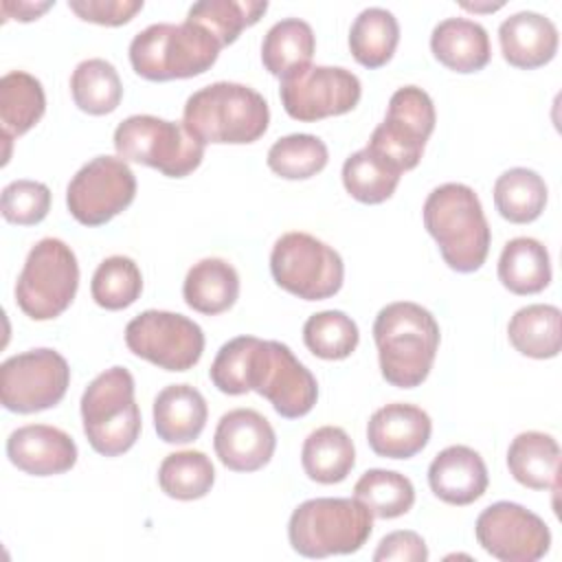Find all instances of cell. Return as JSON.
<instances>
[{
    "label": "cell",
    "instance_id": "obj_35",
    "mask_svg": "<svg viewBox=\"0 0 562 562\" xmlns=\"http://www.w3.org/2000/svg\"><path fill=\"white\" fill-rule=\"evenodd\" d=\"M400 178L402 173L369 147L353 151L342 165V184L347 193L362 204H380L389 200L395 193Z\"/></svg>",
    "mask_w": 562,
    "mask_h": 562
},
{
    "label": "cell",
    "instance_id": "obj_25",
    "mask_svg": "<svg viewBox=\"0 0 562 562\" xmlns=\"http://www.w3.org/2000/svg\"><path fill=\"white\" fill-rule=\"evenodd\" d=\"M512 476L529 490H555L560 472V446L549 432L525 430L507 448Z\"/></svg>",
    "mask_w": 562,
    "mask_h": 562
},
{
    "label": "cell",
    "instance_id": "obj_42",
    "mask_svg": "<svg viewBox=\"0 0 562 562\" xmlns=\"http://www.w3.org/2000/svg\"><path fill=\"white\" fill-rule=\"evenodd\" d=\"M2 217L18 226L40 224L50 209V189L37 180H13L2 189Z\"/></svg>",
    "mask_w": 562,
    "mask_h": 562
},
{
    "label": "cell",
    "instance_id": "obj_22",
    "mask_svg": "<svg viewBox=\"0 0 562 562\" xmlns=\"http://www.w3.org/2000/svg\"><path fill=\"white\" fill-rule=\"evenodd\" d=\"M430 50L446 68L468 75L487 66L490 35L483 24L468 18H446L430 33Z\"/></svg>",
    "mask_w": 562,
    "mask_h": 562
},
{
    "label": "cell",
    "instance_id": "obj_33",
    "mask_svg": "<svg viewBox=\"0 0 562 562\" xmlns=\"http://www.w3.org/2000/svg\"><path fill=\"white\" fill-rule=\"evenodd\" d=\"M70 94L75 105L92 116L110 114L123 99V83L116 68L101 59H83L70 77Z\"/></svg>",
    "mask_w": 562,
    "mask_h": 562
},
{
    "label": "cell",
    "instance_id": "obj_18",
    "mask_svg": "<svg viewBox=\"0 0 562 562\" xmlns=\"http://www.w3.org/2000/svg\"><path fill=\"white\" fill-rule=\"evenodd\" d=\"M432 422L415 404L393 402L378 408L367 424L369 448L384 459H411L430 441Z\"/></svg>",
    "mask_w": 562,
    "mask_h": 562
},
{
    "label": "cell",
    "instance_id": "obj_45",
    "mask_svg": "<svg viewBox=\"0 0 562 562\" xmlns=\"http://www.w3.org/2000/svg\"><path fill=\"white\" fill-rule=\"evenodd\" d=\"M55 2H11V0H4L2 2V15L4 20L13 18V20H20V22H31V20H37L42 13H46Z\"/></svg>",
    "mask_w": 562,
    "mask_h": 562
},
{
    "label": "cell",
    "instance_id": "obj_2",
    "mask_svg": "<svg viewBox=\"0 0 562 562\" xmlns=\"http://www.w3.org/2000/svg\"><path fill=\"white\" fill-rule=\"evenodd\" d=\"M422 215L448 268L474 272L485 263L492 231L472 187L461 182L435 187L424 202Z\"/></svg>",
    "mask_w": 562,
    "mask_h": 562
},
{
    "label": "cell",
    "instance_id": "obj_21",
    "mask_svg": "<svg viewBox=\"0 0 562 562\" xmlns=\"http://www.w3.org/2000/svg\"><path fill=\"white\" fill-rule=\"evenodd\" d=\"M501 53L509 66L531 70L549 64L558 53L555 24L536 11H518L498 26Z\"/></svg>",
    "mask_w": 562,
    "mask_h": 562
},
{
    "label": "cell",
    "instance_id": "obj_16",
    "mask_svg": "<svg viewBox=\"0 0 562 562\" xmlns=\"http://www.w3.org/2000/svg\"><path fill=\"white\" fill-rule=\"evenodd\" d=\"M474 533L483 551L501 562H536L551 547L547 522L512 501L487 505L474 522Z\"/></svg>",
    "mask_w": 562,
    "mask_h": 562
},
{
    "label": "cell",
    "instance_id": "obj_20",
    "mask_svg": "<svg viewBox=\"0 0 562 562\" xmlns=\"http://www.w3.org/2000/svg\"><path fill=\"white\" fill-rule=\"evenodd\" d=\"M487 483L485 461L470 446H448L428 465V485L448 505L463 507L479 501Z\"/></svg>",
    "mask_w": 562,
    "mask_h": 562
},
{
    "label": "cell",
    "instance_id": "obj_44",
    "mask_svg": "<svg viewBox=\"0 0 562 562\" xmlns=\"http://www.w3.org/2000/svg\"><path fill=\"white\" fill-rule=\"evenodd\" d=\"M375 562H384V560H397V562H426L428 560V547L424 542V538L417 531L411 529H400V531H391L386 533L375 553H373Z\"/></svg>",
    "mask_w": 562,
    "mask_h": 562
},
{
    "label": "cell",
    "instance_id": "obj_4",
    "mask_svg": "<svg viewBox=\"0 0 562 562\" xmlns=\"http://www.w3.org/2000/svg\"><path fill=\"white\" fill-rule=\"evenodd\" d=\"M220 42L202 26L184 20L180 24H149L130 42L134 72L149 81L189 79L206 72L220 57Z\"/></svg>",
    "mask_w": 562,
    "mask_h": 562
},
{
    "label": "cell",
    "instance_id": "obj_26",
    "mask_svg": "<svg viewBox=\"0 0 562 562\" xmlns=\"http://www.w3.org/2000/svg\"><path fill=\"white\" fill-rule=\"evenodd\" d=\"M301 465L305 474L323 485L340 483L356 465V448L340 426H321L312 430L301 448Z\"/></svg>",
    "mask_w": 562,
    "mask_h": 562
},
{
    "label": "cell",
    "instance_id": "obj_9",
    "mask_svg": "<svg viewBox=\"0 0 562 562\" xmlns=\"http://www.w3.org/2000/svg\"><path fill=\"white\" fill-rule=\"evenodd\" d=\"M270 272L279 288L303 301H323L338 294L345 279L340 255L301 231L285 233L274 241Z\"/></svg>",
    "mask_w": 562,
    "mask_h": 562
},
{
    "label": "cell",
    "instance_id": "obj_27",
    "mask_svg": "<svg viewBox=\"0 0 562 562\" xmlns=\"http://www.w3.org/2000/svg\"><path fill=\"white\" fill-rule=\"evenodd\" d=\"M498 281L518 296L538 294L551 283V259L533 237L509 239L498 257Z\"/></svg>",
    "mask_w": 562,
    "mask_h": 562
},
{
    "label": "cell",
    "instance_id": "obj_29",
    "mask_svg": "<svg viewBox=\"0 0 562 562\" xmlns=\"http://www.w3.org/2000/svg\"><path fill=\"white\" fill-rule=\"evenodd\" d=\"M316 50V37L312 26L299 18H285L274 22L261 42L263 68L274 77H285L307 66Z\"/></svg>",
    "mask_w": 562,
    "mask_h": 562
},
{
    "label": "cell",
    "instance_id": "obj_6",
    "mask_svg": "<svg viewBox=\"0 0 562 562\" xmlns=\"http://www.w3.org/2000/svg\"><path fill=\"white\" fill-rule=\"evenodd\" d=\"M83 432L103 457L127 452L140 435V408L134 400V378L125 367L99 373L81 395Z\"/></svg>",
    "mask_w": 562,
    "mask_h": 562
},
{
    "label": "cell",
    "instance_id": "obj_38",
    "mask_svg": "<svg viewBox=\"0 0 562 562\" xmlns=\"http://www.w3.org/2000/svg\"><path fill=\"white\" fill-rule=\"evenodd\" d=\"M90 292L99 307L112 312L125 310L132 303H136V299L143 292L140 268L134 259L125 255H112L97 266Z\"/></svg>",
    "mask_w": 562,
    "mask_h": 562
},
{
    "label": "cell",
    "instance_id": "obj_13",
    "mask_svg": "<svg viewBox=\"0 0 562 562\" xmlns=\"http://www.w3.org/2000/svg\"><path fill=\"white\" fill-rule=\"evenodd\" d=\"M136 198V176L119 156L88 160L66 187L68 213L83 226H101Z\"/></svg>",
    "mask_w": 562,
    "mask_h": 562
},
{
    "label": "cell",
    "instance_id": "obj_10",
    "mask_svg": "<svg viewBox=\"0 0 562 562\" xmlns=\"http://www.w3.org/2000/svg\"><path fill=\"white\" fill-rule=\"evenodd\" d=\"M437 123L432 99L417 86L397 88L386 108L384 121L373 130L367 147L393 165L400 173L419 165Z\"/></svg>",
    "mask_w": 562,
    "mask_h": 562
},
{
    "label": "cell",
    "instance_id": "obj_30",
    "mask_svg": "<svg viewBox=\"0 0 562 562\" xmlns=\"http://www.w3.org/2000/svg\"><path fill=\"white\" fill-rule=\"evenodd\" d=\"M547 182L538 171L527 167H512L494 182L496 211L512 224H529L538 220L547 206Z\"/></svg>",
    "mask_w": 562,
    "mask_h": 562
},
{
    "label": "cell",
    "instance_id": "obj_14",
    "mask_svg": "<svg viewBox=\"0 0 562 562\" xmlns=\"http://www.w3.org/2000/svg\"><path fill=\"white\" fill-rule=\"evenodd\" d=\"M362 94L360 79L342 66H303L279 83L283 110L303 123L351 112Z\"/></svg>",
    "mask_w": 562,
    "mask_h": 562
},
{
    "label": "cell",
    "instance_id": "obj_8",
    "mask_svg": "<svg viewBox=\"0 0 562 562\" xmlns=\"http://www.w3.org/2000/svg\"><path fill=\"white\" fill-rule=\"evenodd\" d=\"M79 288V263L72 248L57 239H40L26 255L15 283V303L33 321L64 314Z\"/></svg>",
    "mask_w": 562,
    "mask_h": 562
},
{
    "label": "cell",
    "instance_id": "obj_24",
    "mask_svg": "<svg viewBox=\"0 0 562 562\" xmlns=\"http://www.w3.org/2000/svg\"><path fill=\"white\" fill-rule=\"evenodd\" d=\"M182 296L184 303L200 314H222L231 310L239 296V274L226 259H200L184 277Z\"/></svg>",
    "mask_w": 562,
    "mask_h": 562
},
{
    "label": "cell",
    "instance_id": "obj_7",
    "mask_svg": "<svg viewBox=\"0 0 562 562\" xmlns=\"http://www.w3.org/2000/svg\"><path fill=\"white\" fill-rule=\"evenodd\" d=\"M114 149L125 162L147 165L167 178L193 173L204 158V145L182 123L154 114H132L121 121L114 130Z\"/></svg>",
    "mask_w": 562,
    "mask_h": 562
},
{
    "label": "cell",
    "instance_id": "obj_43",
    "mask_svg": "<svg viewBox=\"0 0 562 562\" xmlns=\"http://www.w3.org/2000/svg\"><path fill=\"white\" fill-rule=\"evenodd\" d=\"M143 0H70L68 9L86 22L101 26L127 24L140 9Z\"/></svg>",
    "mask_w": 562,
    "mask_h": 562
},
{
    "label": "cell",
    "instance_id": "obj_28",
    "mask_svg": "<svg viewBox=\"0 0 562 562\" xmlns=\"http://www.w3.org/2000/svg\"><path fill=\"white\" fill-rule=\"evenodd\" d=\"M560 316V310L549 303L525 305L509 318L507 338L514 349L527 358H555L562 345Z\"/></svg>",
    "mask_w": 562,
    "mask_h": 562
},
{
    "label": "cell",
    "instance_id": "obj_19",
    "mask_svg": "<svg viewBox=\"0 0 562 562\" xmlns=\"http://www.w3.org/2000/svg\"><path fill=\"white\" fill-rule=\"evenodd\" d=\"M9 461L33 476H55L77 463V443L68 432L46 424H26L7 439Z\"/></svg>",
    "mask_w": 562,
    "mask_h": 562
},
{
    "label": "cell",
    "instance_id": "obj_46",
    "mask_svg": "<svg viewBox=\"0 0 562 562\" xmlns=\"http://www.w3.org/2000/svg\"><path fill=\"white\" fill-rule=\"evenodd\" d=\"M463 9H470V11H496L503 7V2L498 4H470V2H461Z\"/></svg>",
    "mask_w": 562,
    "mask_h": 562
},
{
    "label": "cell",
    "instance_id": "obj_31",
    "mask_svg": "<svg viewBox=\"0 0 562 562\" xmlns=\"http://www.w3.org/2000/svg\"><path fill=\"white\" fill-rule=\"evenodd\" d=\"M46 110V94L37 77L11 70L0 79V123L4 136H22L40 123Z\"/></svg>",
    "mask_w": 562,
    "mask_h": 562
},
{
    "label": "cell",
    "instance_id": "obj_40",
    "mask_svg": "<svg viewBox=\"0 0 562 562\" xmlns=\"http://www.w3.org/2000/svg\"><path fill=\"white\" fill-rule=\"evenodd\" d=\"M327 145L314 134H288L268 149V167L285 180H307L325 169Z\"/></svg>",
    "mask_w": 562,
    "mask_h": 562
},
{
    "label": "cell",
    "instance_id": "obj_12",
    "mask_svg": "<svg viewBox=\"0 0 562 562\" xmlns=\"http://www.w3.org/2000/svg\"><path fill=\"white\" fill-rule=\"evenodd\" d=\"M125 345L158 369L189 371L202 358L204 331L184 314L145 310L127 323Z\"/></svg>",
    "mask_w": 562,
    "mask_h": 562
},
{
    "label": "cell",
    "instance_id": "obj_17",
    "mask_svg": "<svg viewBox=\"0 0 562 562\" xmlns=\"http://www.w3.org/2000/svg\"><path fill=\"white\" fill-rule=\"evenodd\" d=\"M213 448L224 468L233 472H257L270 463L277 435L272 424L252 408H235L220 417Z\"/></svg>",
    "mask_w": 562,
    "mask_h": 562
},
{
    "label": "cell",
    "instance_id": "obj_36",
    "mask_svg": "<svg viewBox=\"0 0 562 562\" xmlns=\"http://www.w3.org/2000/svg\"><path fill=\"white\" fill-rule=\"evenodd\" d=\"M215 468L200 450H180L162 459L158 468L160 490L176 501H195L211 492Z\"/></svg>",
    "mask_w": 562,
    "mask_h": 562
},
{
    "label": "cell",
    "instance_id": "obj_41",
    "mask_svg": "<svg viewBox=\"0 0 562 562\" xmlns=\"http://www.w3.org/2000/svg\"><path fill=\"white\" fill-rule=\"evenodd\" d=\"M257 336H237L224 342L209 369L211 382L226 395H244L250 391V364L257 347Z\"/></svg>",
    "mask_w": 562,
    "mask_h": 562
},
{
    "label": "cell",
    "instance_id": "obj_5",
    "mask_svg": "<svg viewBox=\"0 0 562 562\" xmlns=\"http://www.w3.org/2000/svg\"><path fill=\"white\" fill-rule=\"evenodd\" d=\"M373 531V514L358 498H310L288 522V540L303 558L347 555L362 549Z\"/></svg>",
    "mask_w": 562,
    "mask_h": 562
},
{
    "label": "cell",
    "instance_id": "obj_3",
    "mask_svg": "<svg viewBox=\"0 0 562 562\" xmlns=\"http://www.w3.org/2000/svg\"><path fill=\"white\" fill-rule=\"evenodd\" d=\"M268 123V101L235 81H215L195 90L182 110V125L202 145H248L266 134Z\"/></svg>",
    "mask_w": 562,
    "mask_h": 562
},
{
    "label": "cell",
    "instance_id": "obj_37",
    "mask_svg": "<svg viewBox=\"0 0 562 562\" xmlns=\"http://www.w3.org/2000/svg\"><path fill=\"white\" fill-rule=\"evenodd\" d=\"M353 498L375 518H397L415 505V487L408 476L395 470L373 468L356 481Z\"/></svg>",
    "mask_w": 562,
    "mask_h": 562
},
{
    "label": "cell",
    "instance_id": "obj_39",
    "mask_svg": "<svg viewBox=\"0 0 562 562\" xmlns=\"http://www.w3.org/2000/svg\"><path fill=\"white\" fill-rule=\"evenodd\" d=\"M360 340L358 325L340 310H325L312 314L303 325L305 347L323 360L349 358Z\"/></svg>",
    "mask_w": 562,
    "mask_h": 562
},
{
    "label": "cell",
    "instance_id": "obj_32",
    "mask_svg": "<svg viewBox=\"0 0 562 562\" xmlns=\"http://www.w3.org/2000/svg\"><path fill=\"white\" fill-rule=\"evenodd\" d=\"M397 42V18L382 7L362 9L349 29V50L364 68L384 66L393 57Z\"/></svg>",
    "mask_w": 562,
    "mask_h": 562
},
{
    "label": "cell",
    "instance_id": "obj_1",
    "mask_svg": "<svg viewBox=\"0 0 562 562\" xmlns=\"http://www.w3.org/2000/svg\"><path fill=\"white\" fill-rule=\"evenodd\" d=\"M373 340L382 378L391 386L415 389L432 369L441 334L426 307L413 301H395L378 312Z\"/></svg>",
    "mask_w": 562,
    "mask_h": 562
},
{
    "label": "cell",
    "instance_id": "obj_11",
    "mask_svg": "<svg viewBox=\"0 0 562 562\" xmlns=\"http://www.w3.org/2000/svg\"><path fill=\"white\" fill-rule=\"evenodd\" d=\"M70 384L66 358L48 347L15 353L0 364V400L11 413L29 415L57 406Z\"/></svg>",
    "mask_w": 562,
    "mask_h": 562
},
{
    "label": "cell",
    "instance_id": "obj_15",
    "mask_svg": "<svg viewBox=\"0 0 562 562\" xmlns=\"http://www.w3.org/2000/svg\"><path fill=\"white\" fill-rule=\"evenodd\" d=\"M250 391L266 397L285 419L307 415L318 400L316 378L279 340H259L250 369Z\"/></svg>",
    "mask_w": 562,
    "mask_h": 562
},
{
    "label": "cell",
    "instance_id": "obj_23",
    "mask_svg": "<svg viewBox=\"0 0 562 562\" xmlns=\"http://www.w3.org/2000/svg\"><path fill=\"white\" fill-rule=\"evenodd\" d=\"M204 395L191 384H169L154 400V428L165 443H189L206 426Z\"/></svg>",
    "mask_w": 562,
    "mask_h": 562
},
{
    "label": "cell",
    "instance_id": "obj_34",
    "mask_svg": "<svg viewBox=\"0 0 562 562\" xmlns=\"http://www.w3.org/2000/svg\"><path fill=\"white\" fill-rule=\"evenodd\" d=\"M266 11V0H202L189 9L187 20L206 29L224 48L233 44L244 29L257 24Z\"/></svg>",
    "mask_w": 562,
    "mask_h": 562
}]
</instances>
